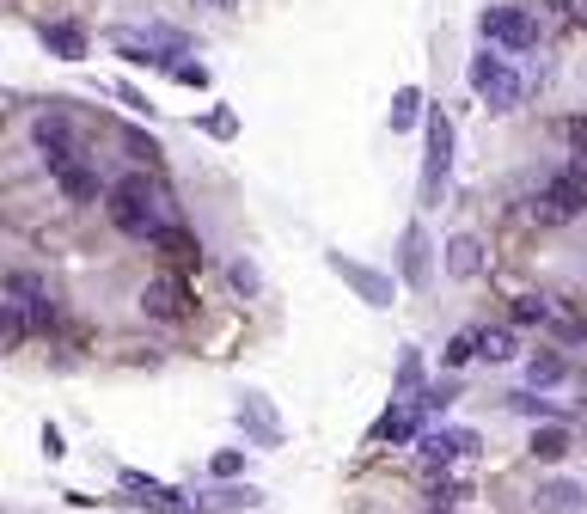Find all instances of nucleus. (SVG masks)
I'll return each instance as SVG.
<instances>
[{"label":"nucleus","instance_id":"nucleus-18","mask_svg":"<svg viewBox=\"0 0 587 514\" xmlns=\"http://www.w3.org/2000/svg\"><path fill=\"white\" fill-rule=\"evenodd\" d=\"M44 44L56 49L62 62H80V56H86V32H80V25H44Z\"/></svg>","mask_w":587,"mask_h":514},{"label":"nucleus","instance_id":"nucleus-28","mask_svg":"<svg viewBox=\"0 0 587 514\" xmlns=\"http://www.w3.org/2000/svg\"><path fill=\"white\" fill-rule=\"evenodd\" d=\"M239 471H245V453H239V447H220L215 453V478H239Z\"/></svg>","mask_w":587,"mask_h":514},{"label":"nucleus","instance_id":"nucleus-19","mask_svg":"<svg viewBox=\"0 0 587 514\" xmlns=\"http://www.w3.org/2000/svg\"><path fill=\"white\" fill-rule=\"evenodd\" d=\"M570 453V429L563 422H539L532 429V459H563Z\"/></svg>","mask_w":587,"mask_h":514},{"label":"nucleus","instance_id":"nucleus-34","mask_svg":"<svg viewBox=\"0 0 587 514\" xmlns=\"http://www.w3.org/2000/svg\"><path fill=\"white\" fill-rule=\"evenodd\" d=\"M556 7H563L570 19H587V7H582V0H556Z\"/></svg>","mask_w":587,"mask_h":514},{"label":"nucleus","instance_id":"nucleus-35","mask_svg":"<svg viewBox=\"0 0 587 514\" xmlns=\"http://www.w3.org/2000/svg\"><path fill=\"white\" fill-rule=\"evenodd\" d=\"M208 7H239V0H208Z\"/></svg>","mask_w":587,"mask_h":514},{"label":"nucleus","instance_id":"nucleus-33","mask_svg":"<svg viewBox=\"0 0 587 514\" xmlns=\"http://www.w3.org/2000/svg\"><path fill=\"white\" fill-rule=\"evenodd\" d=\"M570 141H575V147H587V117H575V123H570Z\"/></svg>","mask_w":587,"mask_h":514},{"label":"nucleus","instance_id":"nucleus-11","mask_svg":"<svg viewBox=\"0 0 587 514\" xmlns=\"http://www.w3.org/2000/svg\"><path fill=\"white\" fill-rule=\"evenodd\" d=\"M147 246L166 251V258H178V270H196L202 264V246L184 234V227H178V220H159L154 234H147Z\"/></svg>","mask_w":587,"mask_h":514},{"label":"nucleus","instance_id":"nucleus-30","mask_svg":"<svg viewBox=\"0 0 587 514\" xmlns=\"http://www.w3.org/2000/svg\"><path fill=\"white\" fill-rule=\"evenodd\" d=\"M220 509H257V490H220Z\"/></svg>","mask_w":587,"mask_h":514},{"label":"nucleus","instance_id":"nucleus-17","mask_svg":"<svg viewBox=\"0 0 587 514\" xmlns=\"http://www.w3.org/2000/svg\"><path fill=\"white\" fill-rule=\"evenodd\" d=\"M417 123H422V93L417 86H398V98H392V135H410Z\"/></svg>","mask_w":587,"mask_h":514},{"label":"nucleus","instance_id":"nucleus-4","mask_svg":"<svg viewBox=\"0 0 587 514\" xmlns=\"http://www.w3.org/2000/svg\"><path fill=\"white\" fill-rule=\"evenodd\" d=\"M575 215H587V184H575L570 171H556L551 184L532 196V220L539 227H570Z\"/></svg>","mask_w":587,"mask_h":514},{"label":"nucleus","instance_id":"nucleus-7","mask_svg":"<svg viewBox=\"0 0 587 514\" xmlns=\"http://www.w3.org/2000/svg\"><path fill=\"white\" fill-rule=\"evenodd\" d=\"M331 270H337L349 288H356L368 307H392V276H380V270H368V264H356V258H343V251H331Z\"/></svg>","mask_w":587,"mask_h":514},{"label":"nucleus","instance_id":"nucleus-16","mask_svg":"<svg viewBox=\"0 0 587 514\" xmlns=\"http://www.w3.org/2000/svg\"><path fill=\"white\" fill-rule=\"evenodd\" d=\"M478 356L490 361V368H502V361H520V343H514V325H483V331H478Z\"/></svg>","mask_w":587,"mask_h":514},{"label":"nucleus","instance_id":"nucleus-27","mask_svg":"<svg viewBox=\"0 0 587 514\" xmlns=\"http://www.w3.org/2000/svg\"><path fill=\"white\" fill-rule=\"evenodd\" d=\"M171 80H184V86H208V68H202L196 56H178V68H171Z\"/></svg>","mask_w":587,"mask_h":514},{"label":"nucleus","instance_id":"nucleus-5","mask_svg":"<svg viewBox=\"0 0 587 514\" xmlns=\"http://www.w3.org/2000/svg\"><path fill=\"white\" fill-rule=\"evenodd\" d=\"M447 166H453V123H447V110H434L429 117V159H422V208L441 203Z\"/></svg>","mask_w":587,"mask_h":514},{"label":"nucleus","instance_id":"nucleus-29","mask_svg":"<svg viewBox=\"0 0 587 514\" xmlns=\"http://www.w3.org/2000/svg\"><path fill=\"white\" fill-rule=\"evenodd\" d=\"M551 331H556L563 343H582V337H587V325H582V319H556V312H551Z\"/></svg>","mask_w":587,"mask_h":514},{"label":"nucleus","instance_id":"nucleus-2","mask_svg":"<svg viewBox=\"0 0 587 514\" xmlns=\"http://www.w3.org/2000/svg\"><path fill=\"white\" fill-rule=\"evenodd\" d=\"M471 93H478L483 105H490L495 117H502V110H514V105H520L526 80H520V68H514L508 56H502V49H495V44H483L478 56H471Z\"/></svg>","mask_w":587,"mask_h":514},{"label":"nucleus","instance_id":"nucleus-24","mask_svg":"<svg viewBox=\"0 0 587 514\" xmlns=\"http://www.w3.org/2000/svg\"><path fill=\"white\" fill-rule=\"evenodd\" d=\"M417 386H422V356H417V349H404V356H398V398H410Z\"/></svg>","mask_w":587,"mask_h":514},{"label":"nucleus","instance_id":"nucleus-6","mask_svg":"<svg viewBox=\"0 0 587 514\" xmlns=\"http://www.w3.org/2000/svg\"><path fill=\"white\" fill-rule=\"evenodd\" d=\"M141 312H147V319H159V325H178V319H190V295H184V282L154 276L147 288H141Z\"/></svg>","mask_w":587,"mask_h":514},{"label":"nucleus","instance_id":"nucleus-32","mask_svg":"<svg viewBox=\"0 0 587 514\" xmlns=\"http://www.w3.org/2000/svg\"><path fill=\"white\" fill-rule=\"evenodd\" d=\"M563 171H570L575 184H587V147H575V159H570V166H563Z\"/></svg>","mask_w":587,"mask_h":514},{"label":"nucleus","instance_id":"nucleus-20","mask_svg":"<svg viewBox=\"0 0 587 514\" xmlns=\"http://www.w3.org/2000/svg\"><path fill=\"white\" fill-rule=\"evenodd\" d=\"M227 282H232V295H245V300L263 295V276H257V264H251V258H232V264H227Z\"/></svg>","mask_w":587,"mask_h":514},{"label":"nucleus","instance_id":"nucleus-25","mask_svg":"<svg viewBox=\"0 0 587 514\" xmlns=\"http://www.w3.org/2000/svg\"><path fill=\"white\" fill-rule=\"evenodd\" d=\"M471 356H478V331H459V337L447 343V356H441V368H465Z\"/></svg>","mask_w":587,"mask_h":514},{"label":"nucleus","instance_id":"nucleus-26","mask_svg":"<svg viewBox=\"0 0 587 514\" xmlns=\"http://www.w3.org/2000/svg\"><path fill=\"white\" fill-rule=\"evenodd\" d=\"M202 129H208V135H215V141H232V135H239V117H232L227 105H215V110H208V117H202Z\"/></svg>","mask_w":587,"mask_h":514},{"label":"nucleus","instance_id":"nucleus-13","mask_svg":"<svg viewBox=\"0 0 587 514\" xmlns=\"http://www.w3.org/2000/svg\"><path fill=\"white\" fill-rule=\"evenodd\" d=\"M32 135H37V147L49 154V166L74 154V135H68V117H62V110H44V117L32 123Z\"/></svg>","mask_w":587,"mask_h":514},{"label":"nucleus","instance_id":"nucleus-14","mask_svg":"<svg viewBox=\"0 0 587 514\" xmlns=\"http://www.w3.org/2000/svg\"><path fill=\"white\" fill-rule=\"evenodd\" d=\"M478 270H483V239H478V234H453V239H447V276L471 282Z\"/></svg>","mask_w":587,"mask_h":514},{"label":"nucleus","instance_id":"nucleus-1","mask_svg":"<svg viewBox=\"0 0 587 514\" xmlns=\"http://www.w3.org/2000/svg\"><path fill=\"white\" fill-rule=\"evenodd\" d=\"M154 184H147V171H135V178H117V184L105 190V208H110V227L117 234H129V239H147L159 227V215H154Z\"/></svg>","mask_w":587,"mask_h":514},{"label":"nucleus","instance_id":"nucleus-10","mask_svg":"<svg viewBox=\"0 0 587 514\" xmlns=\"http://www.w3.org/2000/svg\"><path fill=\"white\" fill-rule=\"evenodd\" d=\"M49 171H56V184H62V196H68V203H93V196H98V171L86 166L80 154L56 159Z\"/></svg>","mask_w":587,"mask_h":514},{"label":"nucleus","instance_id":"nucleus-9","mask_svg":"<svg viewBox=\"0 0 587 514\" xmlns=\"http://www.w3.org/2000/svg\"><path fill=\"white\" fill-rule=\"evenodd\" d=\"M532 509H539V514H582L587 509V483H575V478H544L539 497H532Z\"/></svg>","mask_w":587,"mask_h":514},{"label":"nucleus","instance_id":"nucleus-15","mask_svg":"<svg viewBox=\"0 0 587 514\" xmlns=\"http://www.w3.org/2000/svg\"><path fill=\"white\" fill-rule=\"evenodd\" d=\"M563 380H570V361L556 356V349H532V356H526V386H563Z\"/></svg>","mask_w":587,"mask_h":514},{"label":"nucleus","instance_id":"nucleus-12","mask_svg":"<svg viewBox=\"0 0 587 514\" xmlns=\"http://www.w3.org/2000/svg\"><path fill=\"white\" fill-rule=\"evenodd\" d=\"M434 282V264H429V234H422V227H410V234H404V288H429Z\"/></svg>","mask_w":587,"mask_h":514},{"label":"nucleus","instance_id":"nucleus-23","mask_svg":"<svg viewBox=\"0 0 587 514\" xmlns=\"http://www.w3.org/2000/svg\"><path fill=\"white\" fill-rule=\"evenodd\" d=\"M123 147H129V159H147V166H159V141L147 135V129H123Z\"/></svg>","mask_w":587,"mask_h":514},{"label":"nucleus","instance_id":"nucleus-22","mask_svg":"<svg viewBox=\"0 0 587 514\" xmlns=\"http://www.w3.org/2000/svg\"><path fill=\"white\" fill-rule=\"evenodd\" d=\"M514 325H551V300H544V295H520V300H514Z\"/></svg>","mask_w":587,"mask_h":514},{"label":"nucleus","instance_id":"nucleus-31","mask_svg":"<svg viewBox=\"0 0 587 514\" xmlns=\"http://www.w3.org/2000/svg\"><path fill=\"white\" fill-rule=\"evenodd\" d=\"M117 98H123V105H129V110H147V117H154V105H147V98H141V93H135V86H117Z\"/></svg>","mask_w":587,"mask_h":514},{"label":"nucleus","instance_id":"nucleus-21","mask_svg":"<svg viewBox=\"0 0 587 514\" xmlns=\"http://www.w3.org/2000/svg\"><path fill=\"white\" fill-rule=\"evenodd\" d=\"M508 410H520V417H532V422H551L556 417V405H551V398H539V386H532V392H514Z\"/></svg>","mask_w":587,"mask_h":514},{"label":"nucleus","instance_id":"nucleus-3","mask_svg":"<svg viewBox=\"0 0 587 514\" xmlns=\"http://www.w3.org/2000/svg\"><path fill=\"white\" fill-rule=\"evenodd\" d=\"M478 37H483V44H495V49H508V56H520V49L539 44V19L526 13V7H483Z\"/></svg>","mask_w":587,"mask_h":514},{"label":"nucleus","instance_id":"nucleus-8","mask_svg":"<svg viewBox=\"0 0 587 514\" xmlns=\"http://www.w3.org/2000/svg\"><path fill=\"white\" fill-rule=\"evenodd\" d=\"M453 453L478 459V435H471V429H441V435H422V459H429L434 471H447Z\"/></svg>","mask_w":587,"mask_h":514}]
</instances>
